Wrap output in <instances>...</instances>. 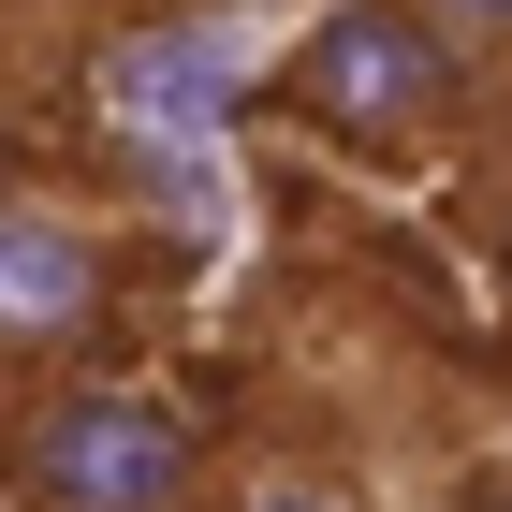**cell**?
<instances>
[{
    "instance_id": "277c9868",
    "label": "cell",
    "mask_w": 512,
    "mask_h": 512,
    "mask_svg": "<svg viewBox=\"0 0 512 512\" xmlns=\"http://www.w3.org/2000/svg\"><path fill=\"white\" fill-rule=\"evenodd\" d=\"M410 15H425V30L469 59V74H483V59H512V0H410Z\"/></svg>"
},
{
    "instance_id": "7a4b0ae2",
    "label": "cell",
    "mask_w": 512,
    "mask_h": 512,
    "mask_svg": "<svg viewBox=\"0 0 512 512\" xmlns=\"http://www.w3.org/2000/svg\"><path fill=\"white\" fill-rule=\"evenodd\" d=\"M278 103L308 132H337L352 161H425L439 132H454V103H469V59H454L410 0H337V15L293 30Z\"/></svg>"
},
{
    "instance_id": "6da1fadb",
    "label": "cell",
    "mask_w": 512,
    "mask_h": 512,
    "mask_svg": "<svg viewBox=\"0 0 512 512\" xmlns=\"http://www.w3.org/2000/svg\"><path fill=\"white\" fill-rule=\"evenodd\" d=\"M0 469L59 512H161L205 483V410L176 381H132V366H88V381H44L0 439Z\"/></svg>"
},
{
    "instance_id": "3957f363",
    "label": "cell",
    "mask_w": 512,
    "mask_h": 512,
    "mask_svg": "<svg viewBox=\"0 0 512 512\" xmlns=\"http://www.w3.org/2000/svg\"><path fill=\"white\" fill-rule=\"evenodd\" d=\"M103 322V235L74 205H0V366H59Z\"/></svg>"
}]
</instances>
